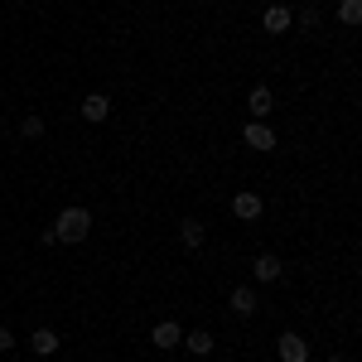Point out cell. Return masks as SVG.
Segmentation results:
<instances>
[{
	"instance_id": "1",
	"label": "cell",
	"mask_w": 362,
	"mask_h": 362,
	"mask_svg": "<svg viewBox=\"0 0 362 362\" xmlns=\"http://www.w3.org/2000/svg\"><path fill=\"white\" fill-rule=\"evenodd\" d=\"M49 232H54V242H83L87 232H92V213L87 208H63Z\"/></svg>"
},
{
	"instance_id": "2",
	"label": "cell",
	"mask_w": 362,
	"mask_h": 362,
	"mask_svg": "<svg viewBox=\"0 0 362 362\" xmlns=\"http://www.w3.org/2000/svg\"><path fill=\"white\" fill-rule=\"evenodd\" d=\"M276 353H280V362H309V338L280 334V338H276Z\"/></svg>"
},
{
	"instance_id": "3",
	"label": "cell",
	"mask_w": 362,
	"mask_h": 362,
	"mask_svg": "<svg viewBox=\"0 0 362 362\" xmlns=\"http://www.w3.org/2000/svg\"><path fill=\"white\" fill-rule=\"evenodd\" d=\"M247 107H251V121H266V116L276 112V97H271V87L256 83V87H251V97H247Z\"/></svg>"
},
{
	"instance_id": "4",
	"label": "cell",
	"mask_w": 362,
	"mask_h": 362,
	"mask_svg": "<svg viewBox=\"0 0 362 362\" xmlns=\"http://www.w3.org/2000/svg\"><path fill=\"white\" fill-rule=\"evenodd\" d=\"M242 140H247L251 150H261V155H266V150H276V136H271V126H266V121H251L247 131H242Z\"/></svg>"
},
{
	"instance_id": "5",
	"label": "cell",
	"mask_w": 362,
	"mask_h": 362,
	"mask_svg": "<svg viewBox=\"0 0 362 362\" xmlns=\"http://www.w3.org/2000/svg\"><path fill=\"white\" fill-rule=\"evenodd\" d=\"M290 25H295V15H290L285 5H266V15H261V29H266V34H285Z\"/></svg>"
},
{
	"instance_id": "6",
	"label": "cell",
	"mask_w": 362,
	"mask_h": 362,
	"mask_svg": "<svg viewBox=\"0 0 362 362\" xmlns=\"http://www.w3.org/2000/svg\"><path fill=\"white\" fill-rule=\"evenodd\" d=\"M261 208H266V203H261V194H251V189L232 198V213H237L242 223H256V218H261Z\"/></svg>"
},
{
	"instance_id": "7",
	"label": "cell",
	"mask_w": 362,
	"mask_h": 362,
	"mask_svg": "<svg viewBox=\"0 0 362 362\" xmlns=\"http://www.w3.org/2000/svg\"><path fill=\"white\" fill-rule=\"evenodd\" d=\"M112 116V97H102V92H92V97H83V121H107Z\"/></svg>"
},
{
	"instance_id": "8",
	"label": "cell",
	"mask_w": 362,
	"mask_h": 362,
	"mask_svg": "<svg viewBox=\"0 0 362 362\" xmlns=\"http://www.w3.org/2000/svg\"><path fill=\"white\" fill-rule=\"evenodd\" d=\"M227 305H232V314L247 319V314H256V290H251V285H237V290L227 295Z\"/></svg>"
},
{
	"instance_id": "9",
	"label": "cell",
	"mask_w": 362,
	"mask_h": 362,
	"mask_svg": "<svg viewBox=\"0 0 362 362\" xmlns=\"http://www.w3.org/2000/svg\"><path fill=\"white\" fill-rule=\"evenodd\" d=\"M150 343H155V348H179V343H184V329H179V324H155V334H150Z\"/></svg>"
},
{
	"instance_id": "10",
	"label": "cell",
	"mask_w": 362,
	"mask_h": 362,
	"mask_svg": "<svg viewBox=\"0 0 362 362\" xmlns=\"http://www.w3.org/2000/svg\"><path fill=\"white\" fill-rule=\"evenodd\" d=\"M29 348H34L39 358H54L58 353V334L54 329H34V334H29Z\"/></svg>"
},
{
	"instance_id": "11",
	"label": "cell",
	"mask_w": 362,
	"mask_h": 362,
	"mask_svg": "<svg viewBox=\"0 0 362 362\" xmlns=\"http://www.w3.org/2000/svg\"><path fill=\"white\" fill-rule=\"evenodd\" d=\"M213 343H218V338L208 334V329H194V334H184V348H189L194 358H208V353H213Z\"/></svg>"
},
{
	"instance_id": "12",
	"label": "cell",
	"mask_w": 362,
	"mask_h": 362,
	"mask_svg": "<svg viewBox=\"0 0 362 362\" xmlns=\"http://www.w3.org/2000/svg\"><path fill=\"white\" fill-rule=\"evenodd\" d=\"M203 237H208V232H203V223H198V218H184V223H179V242H184L189 251L203 247Z\"/></svg>"
},
{
	"instance_id": "13",
	"label": "cell",
	"mask_w": 362,
	"mask_h": 362,
	"mask_svg": "<svg viewBox=\"0 0 362 362\" xmlns=\"http://www.w3.org/2000/svg\"><path fill=\"white\" fill-rule=\"evenodd\" d=\"M256 280H261V285L280 280V256H256Z\"/></svg>"
},
{
	"instance_id": "14",
	"label": "cell",
	"mask_w": 362,
	"mask_h": 362,
	"mask_svg": "<svg viewBox=\"0 0 362 362\" xmlns=\"http://www.w3.org/2000/svg\"><path fill=\"white\" fill-rule=\"evenodd\" d=\"M338 20L343 25H362V0H343L338 5Z\"/></svg>"
},
{
	"instance_id": "15",
	"label": "cell",
	"mask_w": 362,
	"mask_h": 362,
	"mask_svg": "<svg viewBox=\"0 0 362 362\" xmlns=\"http://www.w3.org/2000/svg\"><path fill=\"white\" fill-rule=\"evenodd\" d=\"M20 136L39 140V136H44V116H25V121H20Z\"/></svg>"
},
{
	"instance_id": "16",
	"label": "cell",
	"mask_w": 362,
	"mask_h": 362,
	"mask_svg": "<svg viewBox=\"0 0 362 362\" xmlns=\"http://www.w3.org/2000/svg\"><path fill=\"white\" fill-rule=\"evenodd\" d=\"M300 25H305V29L319 25V10H314V5H305V10H300Z\"/></svg>"
},
{
	"instance_id": "17",
	"label": "cell",
	"mask_w": 362,
	"mask_h": 362,
	"mask_svg": "<svg viewBox=\"0 0 362 362\" xmlns=\"http://www.w3.org/2000/svg\"><path fill=\"white\" fill-rule=\"evenodd\" d=\"M10 348H15V334H10V329H0V353H10Z\"/></svg>"
},
{
	"instance_id": "18",
	"label": "cell",
	"mask_w": 362,
	"mask_h": 362,
	"mask_svg": "<svg viewBox=\"0 0 362 362\" xmlns=\"http://www.w3.org/2000/svg\"><path fill=\"white\" fill-rule=\"evenodd\" d=\"M329 362H348V358H329Z\"/></svg>"
}]
</instances>
